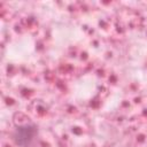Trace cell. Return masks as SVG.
Masks as SVG:
<instances>
[{"label": "cell", "mask_w": 147, "mask_h": 147, "mask_svg": "<svg viewBox=\"0 0 147 147\" xmlns=\"http://www.w3.org/2000/svg\"><path fill=\"white\" fill-rule=\"evenodd\" d=\"M37 133V127L34 125H24V126H20L15 130L13 137L14 140L17 145L22 146V147H29L31 145V142L33 141L34 137Z\"/></svg>", "instance_id": "1"}]
</instances>
